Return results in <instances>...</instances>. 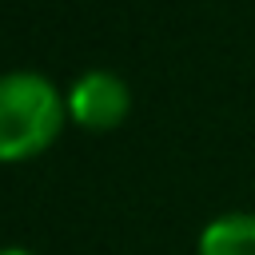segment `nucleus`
<instances>
[{"label":"nucleus","mask_w":255,"mask_h":255,"mask_svg":"<svg viewBox=\"0 0 255 255\" xmlns=\"http://www.w3.org/2000/svg\"><path fill=\"white\" fill-rule=\"evenodd\" d=\"M68 100L40 72L0 76V163L28 159L44 151L64 128Z\"/></svg>","instance_id":"nucleus-1"},{"label":"nucleus","mask_w":255,"mask_h":255,"mask_svg":"<svg viewBox=\"0 0 255 255\" xmlns=\"http://www.w3.org/2000/svg\"><path fill=\"white\" fill-rule=\"evenodd\" d=\"M128 108H131V92L108 68H92L68 88V116L88 131H112L128 116Z\"/></svg>","instance_id":"nucleus-2"},{"label":"nucleus","mask_w":255,"mask_h":255,"mask_svg":"<svg viewBox=\"0 0 255 255\" xmlns=\"http://www.w3.org/2000/svg\"><path fill=\"white\" fill-rule=\"evenodd\" d=\"M199 255H255V215L231 211L203 227Z\"/></svg>","instance_id":"nucleus-3"},{"label":"nucleus","mask_w":255,"mask_h":255,"mask_svg":"<svg viewBox=\"0 0 255 255\" xmlns=\"http://www.w3.org/2000/svg\"><path fill=\"white\" fill-rule=\"evenodd\" d=\"M0 255H32V251H24V247H0Z\"/></svg>","instance_id":"nucleus-4"}]
</instances>
